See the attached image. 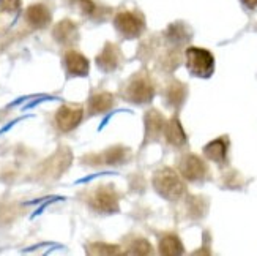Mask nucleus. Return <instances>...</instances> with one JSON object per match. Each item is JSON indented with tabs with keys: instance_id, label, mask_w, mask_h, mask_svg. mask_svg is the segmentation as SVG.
I'll return each mask as SVG.
<instances>
[{
	"instance_id": "nucleus-1",
	"label": "nucleus",
	"mask_w": 257,
	"mask_h": 256,
	"mask_svg": "<svg viewBox=\"0 0 257 256\" xmlns=\"http://www.w3.org/2000/svg\"><path fill=\"white\" fill-rule=\"evenodd\" d=\"M153 187L158 195H161L164 199H169V201H175L185 193V185L180 176L171 168H163L155 173Z\"/></svg>"
},
{
	"instance_id": "nucleus-2",
	"label": "nucleus",
	"mask_w": 257,
	"mask_h": 256,
	"mask_svg": "<svg viewBox=\"0 0 257 256\" xmlns=\"http://www.w3.org/2000/svg\"><path fill=\"white\" fill-rule=\"evenodd\" d=\"M186 66L189 73L197 77H210L215 71L213 54L202 48H188L186 49Z\"/></svg>"
},
{
	"instance_id": "nucleus-3",
	"label": "nucleus",
	"mask_w": 257,
	"mask_h": 256,
	"mask_svg": "<svg viewBox=\"0 0 257 256\" xmlns=\"http://www.w3.org/2000/svg\"><path fill=\"white\" fill-rule=\"evenodd\" d=\"M155 95V87L147 74H138L126 87V100L133 103H149Z\"/></svg>"
},
{
	"instance_id": "nucleus-4",
	"label": "nucleus",
	"mask_w": 257,
	"mask_h": 256,
	"mask_svg": "<svg viewBox=\"0 0 257 256\" xmlns=\"http://www.w3.org/2000/svg\"><path fill=\"white\" fill-rule=\"evenodd\" d=\"M178 169L189 182H200L207 176V166L194 153H186L178 161Z\"/></svg>"
},
{
	"instance_id": "nucleus-5",
	"label": "nucleus",
	"mask_w": 257,
	"mask_h": 256,
	"mask_svg": "<svg viewBox=\"0 0 257 256\" xmlns=\"http://www.w3.org/2000/svg\"><path fill=\"white\" fill-rule=\"evenodd\" d=\"M114 24H115V29L126 38L139 37L145 29L144 19L136 13H131V11H125V13L117 15Z\"/></svg>"
},
{
	"instance_id": "nucleus-6",
	"label": "nucleus",
	"mask_w": 257,
	"mask_h": 256,
	"mask_svg": "<svg viewBox=\"0 0 257 256\" xmlns=\"http://www.w3.org/2000/svg\"><path fill=\"white\" fill-rule=\"evenodd\" d=\"M90 206L99 212H117L118 210V201L112 188L101 187L93 193L90 199Z\"/></svg>"
},
{
	"instance_id": "nucleus-7",
	"label": "nucleus",
	"mask_w": 257,
	"mask_h": 256,
	"mask_svg": "<svg viewBox=\"0 0 257 256\" xmlns=\"http://www.w3.org/2000/svg\"><path fill=\"white\" fill-rule=\"evenodd\" d=\"M166 120L161 113L156 109H150L145 114V142H152L160 139V136L164 133Z\"/></svg>"
},
{
	"instance_id": "nucleus-8",
	"label": "nucleus",
	"mask_w": 257,
	"mask_h": 256,
	"mask_svg": "<svg viewBox=\"0 0 257 256\" xmlns=\"http://www.w3.org/2000/svg\"><path fill=\"white\" fill-rule=\"evenodd\" d=\"M82 119V109L81 108H71V106H62L57 114H55V120L62 131H71L79 125Z\"/></svg>"
},
{
	"instance_id": "nucleus-9",
	"label": "nucleus",
	"mask_w": 257,
	"mask_h": 256,
	"mask_svg": "<svg viewBox=\"0 0 257 256\" xmlns=\"http://www.w3.org/2000/svg\"><path fill=\"white\" fill-rule=\"evenodd\" d=\"M65 66L71 76H85L88 73V62L82 54L70 51L65 55Z\"/></svg>"
},
{
	"instance_id": "nucleus-10",
	"label": "nucleus",
	"mask_w": 257,
	"mask_h": 256,
	"mask_svg": "<svg viewBox=\"0 0 257 256\" xmlns=\"http://www.w3.org/2000/svg\"><path fill=\"white\" fill-rule=\"evenodd\" d=\"M26 19L30 26H33L35 29H43L49 24L51 21V13L49 10L44 5H32L27 8L26 11Z\"/></svg>"
},
{
	"instance_id": "nucleus-11",
	"label": "nucleus",
	"mask_w": 257,
	"mask_h": 256,
	"mask_svg": "<svg viewBox=\"0 0 257 256\" xmlns=\"http://www.w3.org/2000/svg\"><path fill=\"white\" fill-rule=\"evenodd\" d=\"M118 59H120V54H118V51H117V48L114 46V44H106V48L96 57V65L103 71L107 73V71H112V70L117 68Z\"/></svg>"
},
{
	"instance_id": "nucleus-12",
	"label": "nucleus",
	"mask_w": 257,
	"mask_h": 256,
	"mask_svg": "<svg viewBox=\"0 0 257 256\" xmlns=\"http://www.w3.org/2000/svg\"><path fill=\"white\" fill-rule=\"evenodd\" d=\"M204 155H205V158H208L211 161L222 163L226 160V155H227V139L218 138L215 141L208 142L204 147Z\"/></svg>"
},
{
	"instance_id": "nucleus-13",
	"label": "nucleus",
	"mask_w": 257,
	"mask_h": 256,
	"mask_svg": "<svg viewBox=\"0 0 257 256\" xmlns=\"http://www.w3.org/2000/svg\"><path fill=\"white\" fill-rule=\"evenodd\" d=\"M164 135H166L167 141H169V144H172V146L180 147V146H183V144L186 142L185 130H183V127L180 124V120H178L177 117L171 119L166 124V127H164Z\"/></svg>"
},
{
	"instance_id": "nucleus-14",
	"label": "nucleus",
	"mask_w": 257,
	"mask_h": 256,
	"mask_svg": "<svg viewBox=\"0 0 257 256\" xmlns=\"http://www.w3.org/2000/svg\"><path fill=\"white\" fill-rule=\"evenodd\" d=\"M54 37H55V40L63 43V44H70L77 38V29H76V26L73 24L71 21L65 19V21L60 22V24L55 26Z\"/></svg>"
},
{
	"instance_id": "nucleus-15",
	"label": "nucleus",
	"mask_w": 257,
	"mask_h": 256,
	"mask_svg": "<svg viewBox=\"0 0 257 256\" xmlns=\"http://www.w3.org/2000/svg\"><path fill=\"white\" fill-rule=\"evenodd\" d=\"M183 250V243L180 242L175 234H166L160 240V253L167 254V256H175V254H182Z\"/></svg>"
},
{
	"instance_id": "nucleus-16",
	"label": "nucleus",
	"mask_w": 257,
	"mask_h": 256,
	"mask_svg": "<svg viewBox=\"0 0 257 256\" xmlns=\"http://www.w3.org/2000/svg\"><path fill=\"white\" fill-rule=\"evenodd\" d=\"M166 98L171 106H180L186 98V87L178 81L171 82L166 91Z\"/></svg>"
},
{
	"instance_id": "nucleus-17",
	"label": "nucleus",
	"mask_w": 257,
	"mask_h": 256,
	"mask_svg": "<svg viewBox=\"0 0 257 256\" xmlns=\"http://www.w3.org/2000/svg\"><path fill=\"white\" fill-rule=\"evenodd\" d=\"M114 103V98L110 94H96L90 98L88 102V109H90L92 114H98L103 113V111H107Z\"/></svg>"
},
{
	"instance_id": "nucleus-18",
	"label": "nucleus",
	"mask_w": 257,
	"mask_h": 256,
	"mask_svg": "<svg viewBox=\"0 0 257 256\" xmlns=\"http://www.w3.org/2000/svg\"><path fill=\"white\" fill-rule=\"evenodd\" d=\"M166 35H167V38H169V41H172L175 44L186 43L189 38H191V33H189L186 26L182 24V22H177V24L169 26V29H167V32H166Z\"/></svg>"
},
{
	"instance_id": "nucleus-19",
	"label": "nucleus",
	"mask_w": 257,
	"mask_h": 256,
	"mask_svg": "<svg viewBox=\"0 0 257 256\" xmlns=\"http://www.w3.org/2000/svg\"><path fill=\"white\" fill-rule=\"evenodd\" d=\"M125 153L126 150L121 149V147H112L110 150H106L104 153L99 155V161L101 163H107V164H114V163H118L125 158Z\"/></svg>"
},
{
	"instance_id": "nucleus-20",
	"label": "nucleus",
	"mask_w": 257,
	"mask_h": 256,
	"mask_svg": "<svg viewBox=\"0 0 257 256\" xmlns=\"http://www.w3.org/2000/svg\"><path fill=\"white\" fill-rule=\"evenodd\" d=\"M131 250H128V253H134V254H150L152 253V245L144 239H138L134 240L131 245H130Z\"/></svg>"
},
{
	"instance_id": "nucleus-21",
	"label": "nucleus",
	"mask_w": 257,
	"mask_h": 256,
	"mask_svg": "<svg viewBox=\"0 0 257 256\" xmlns=\"http://www.w3.org/2000/svg\"><path fill=\"white\" fill-rule=\"evenodd\" d=\"M21 0H0V10L8 11V13H15L19 10Z\"/></svg>"
},
{
	"instance_id": "nucleus-22",
	"label": "nucleus",
	"mask_w": 257,
	"mask_h": 256,
	"mask_svg": "<svg viewBox=\"0 0 257 256\" xmlns=\"http://www.w3.org/2000/svg\"><path fill=\"white\" fill-rule=\"evenodd\" d=\"M79 5L85 13H92V11L95 10V5H93L92 0H79Z\"/></svg>"
},
{
	"instance_id": "nucleus-23",
	"label": "nucleus",
	"mask_w": 257,
	"mask_h": 256,
	"mask_svg": "<svg viewBox=\"0 0 257 256\" xmlns=\"http://www.w3.org/2000/svg\"><path fill=\"white\" fill-rule=\"evenodd\" d=\"M240 2L246 8H249V10H255L257 8V0H240Z\"/></svg>"
}]
</instances>
